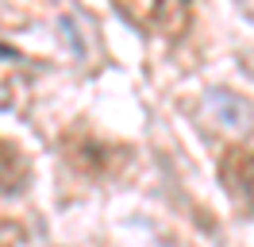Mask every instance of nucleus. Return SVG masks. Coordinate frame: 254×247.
Segmentation results:
<instances>
[{
  "label": "nucleus",
  "mask_w": 254,
  "mask_h": 247,
  "mask_svg": "<svg viewBox=\"0 0 254 247\" xmlns=\"http://www.w3.org/2000/svg\"><path fill=\"white\" fill-rule=\"evenodd\" d=\"M65 158L81 170V174H93V178H104L112 170H120L131 158L127 147H116V143H104V139L89 135V131H73V135L62 139Z\"/></svg>",
  "instance_id": "f257e3e1"
},
{
  "label": "nucleus",
  "mask_w": 254,
  "mask_h": 247,
  "mask_svg": "<svg viewBox=\"0 0 254 247\" xmlns=\"http://www.w3.org/2000/svg\"><path fill=\"white\" fill-rule=\"evenodd\" d=\"M220 182L254 216V147H231L220 158Z\"/></svg>",
  "instance_id": "f03ea898"
},
{
  "label": "nucleus",
  "mask_w": 254,
  "mask_h": 247,
  "mask_svg": "<svg viewBox=\"0 0 254 247\" xmlns=\"http://www.w3.org/2000/svg\"><path fill=\"white\" fill-rule=\"evenodd\" d=\"M204 112H208V120L216 127H223V131H247L254 124V108L231 89H212L204 101Z\"/></svg>",
  "instance_id": "7ed1b4c3"
},
{
  "label": "nucleus",
  "mask_w": 254,
  "mask_h": 247,
  "mask_svg": "<svg viewBox=\"0 0 254 247\" xmlns=\"http://www.w3.org/2000/svg\"><path fill=\"white\" fill-rule=\"evenodd\" d=\"M31 182V162L12 139H0V197H16Z\"/></svg>",
  "instance_id": "20e7f679"
},
{
  "label": "nucleus",
  "mask_w": 254,
  "mask_h": 247,
  "mask_svg": "<svg viewBox=\"0 0 254 247\" xmlns=\"http://www.w3.org/2000/svg\"><path fill=\"white\" fill-rule=\"evenodd\" d=\"M150 23L166 39H181L192 23V0H154L150 4Z\"/></svg>",
  "instance_id": "39448f33"
},
{
  "label": "nucleus",
  "mask_w": 254,
  "mask_h": 247,
  "mask_svg": "<svg viewBox=\"0 0 254 247\" xmlns=\"http://www.w3.org/2000/svg\"><path fill=\"white\" fill-rule=\"evenodd\" d=\"M19 244H23V228H19L16 220L0 216V247H19Z\"/></svg>",
  "instance_id": "423d86ee"
}]
</instances>
